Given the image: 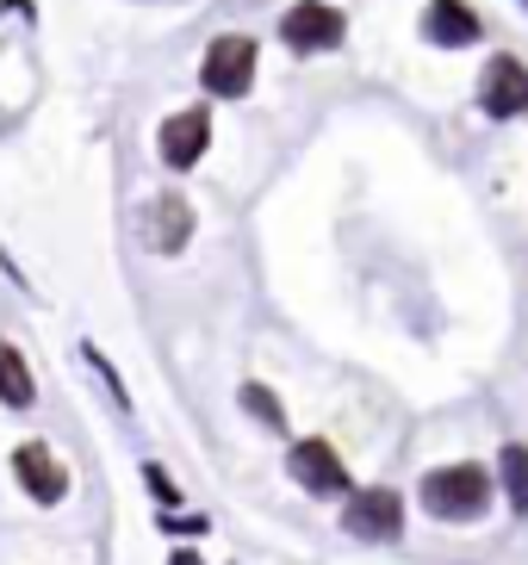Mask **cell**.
I'll list each match as a JSON object with an SVG mask.
<instances>
[{"label":"cell","mask_w":528,"mask_h":565,"mask_svg":"<svg viewBox=\"0 0 528 565\" xmlns=\"http://www.w3.org/2000/svg\"><path fill=\"white\" fill-rule=\"evenodd\" d=\"M144 484H149V491H156V498H162V503H181V484L168 479V472H162V466H156V460L144 466Z\"/></svg>","instance_id":"obj_14"},{"label":"cell","mask_w":528,"mask_h":565,"mask_svg":"<svg viewBox=\"0 0 528 565\" xmlns=\"http://www.w3.org/2000/svg\"><path fill=\"white\" fill-rule=\"evenodd\" d=\"M13 479L32 503H63V491H68V472L56 466V454H50L44 441H25V448L13 454Z\"/></svg>","instance_id":"obj_7"},{"label":"cell","mask_w":528,"mask_h":565,"mask_svg":"<svg viewBox=\"0 0 528 565\" xmlns=\"http://www.w3.org/2000/svg\"><path fill=\"white\" fill-rule=\"evenodd\" d=\"M485 19L466 7V0H430L423 7V38L430 44H442V51H461V44H479Z\"/></svg>","instance_id":"obj_8"},{"label":"cell","mask_w":528,"mask_h":565,"mask_svg":"<svg viewBox=\"0 0 528 565\" xmlns=\"http://www.w3.org/2000/svg\"><path fill=\"white\" fill-rule=\"evenodd\" d=\"M205 143H212V113L205 106H187V113H175L162 125V162L168 168H193L205 156Z\"/></svg>","instance_id":"obj_9"},{"label":"cell","mask_w":528,"mask_h":565,"mask_svg":"<svg viewBox=\"0 0 528 565\" xmlns=\"http://www.w3.org/2000/svg\"><path fill=\"white\" fill-rule=\"evenodd\" d=\"M0 404L7 411H32L38 404V385H32V366H25V354L0 335Z\"/></svg>","instance_id":"obj_11"},{"label":"cell","mask_w":528,"mask_h":565,"mask_svg":"<svg viewBox=\"0 0 528 565\" xmlns=\"http://www.w3.org/2000/svg\"><path fill=\"white\" fill-rule=\"evenodd\" d=\"M255 68H262V51H255V38L224 32V38H212V51H205V68H199V82H205V94H218V100H243L249 87H255Z\"/></svg>","instance_id":"obj_2"},{"label":"cell","mask_w":528,"mask_h":565,"mask_svg":"<svg viewBox=\"0 0 528 565\" xmlns=\"http://www.w3.org/2000/svg\"><path fill=\"white\" fill-rule=\"evenodd\" d=\"M479 106L492 118H522L528 113V63L516 56H492L479 75Z\"/></svg>","instance_id":"obj_6"},{"label":"cell","mask_w":528,"mask_h":565,"mask_svg":"<svg viewBox=\"0 0 528 565\" xmlns=\"http://www.w3.org/2000/svg\"><path fill=\"white\" fill-rule=\"evenodd\" d=\"M187 236H193V205L181 193H162V200L149 205V249L156 255H181Z\"/></svg>","instance_id":"obj_10"},{"label":"cell","mask_w":528,"mask_h":565,"mask_svg":"<svg viewBox=\"0 0 528 565\" xmlns=\"http://www.w3.org/2000/svg\"><path fill=\"white\" fill-rule=\"evenodd\" d=\"M162 529L168 534H205L212 529V515H162Z\"/></svg>","instance_id":"obj_15"},{"label":"cell","mask_w":528,"mask_h":565,"mask_svg":"<svg viewBox=\"0 0 528 565\" xmlns=\"http://www.w3.org/2000/svg\"><path fill=\"white\" fill-rule=\"evenodd\" d=\"M281 38L293 44L298 56H305V51H336V44L348 38V19L336 13L330 0H298V7H286Z\"/></svg>","instance_id":"obj_4"},{"label":"cell","mask_w":528,"mask_h":565,"mask_svg":"<svg viewBox=\"0 0 528 565\" xmlns=\"http://www.w3.org/2000/svg\"><path fill=\"white\" fill-rule=\"evenodd\" d=\"M416 498H423V510H430L435 522H479V515L492 510V472L473 466V460L435 466V472H423Z\"/></svg>","instance_id":"obj_1"},{"label":"cell","mask_w":528,"mask_h":565,"mask_svg":"<svg viewBox=\"0 0 528 565\" xmlns=\"http://www.w3.org/2000/svg\"><path fill=\"white\" fill-rule=\"evenodd\" d=\"M236 398H243V411L255 416V423H262V429H286V404L274 398V385H262V380H249L243 392H236Z\"/></svg>","instance_id":"obj_13"},{"label":"cell","mask_w":528,"mask_h":565,"mask_svg":"<svg viewBox=\"0 0 528 565\" xmlns=\"http://www.w3.org/2000/svg\"><path fill=\"white\" fill-rule=\"evenodd\" d=\"M342 529L361 534V541H398L404 534V498H398L392 484H367V491L348 498Z\"/></svg>","instance_id":"obj_3"},{"label":"cell","mask_w":528,"mask_h":565,"mask_svg":"<svg viewBox=\"0 0 528 565\" xmlns=\"http://www.w3.org/2000/svg\"><path fill=\"white\" fill-rule=\"evenodd\" d=\"M497 466H504V491H510V510L528 515V448H522V441H510V448L497 454Z\"/></svg>","instance_id":"obj_12"},{"label":"cell","mask_w":528,"mask_h":565,"mask_svg":"<svg viewBox=\"0 0 528 565\" xmlns=\"http://www.w3.org/2000/svg\"><path fill=\"white\" fill-rule=\"evenodd\" d=\"M286 472H293L311 498H342L348 491V466H342V454L330 448V441H293V454H286Z\"/></svg>","instance_id":"obj_5"},{"label":"cell","mask_w":528,"mask_h":565,"mask_svg":"<svg viewBox=\"0 0 528 565\" xmlns=\"http://www.w3.org/2000/svg\"><path fill=\"white\" fill-rule=\"evenodd\" d=\"M168 565H199V553H187V547H181V553H175Z\"/></svg>","instance_id":"obj_16"}]
</instances>
